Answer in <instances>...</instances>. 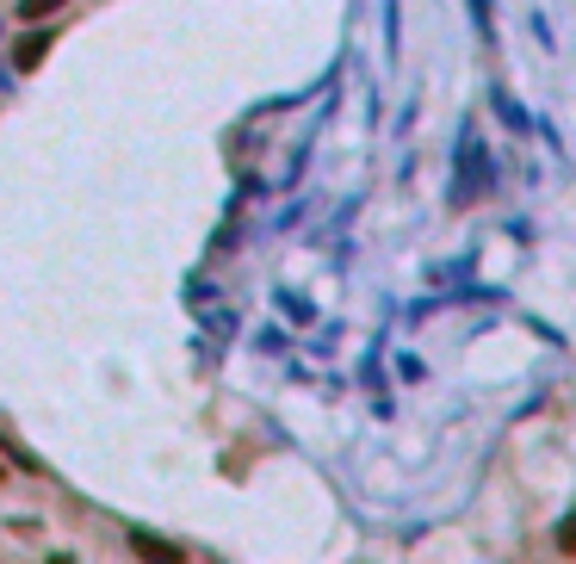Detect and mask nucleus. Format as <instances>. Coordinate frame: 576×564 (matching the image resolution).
Segmentation results:
<instances>
[{
    "label": "nucleus",
    "mask_w": 576,
    "mask_h": 564,
    "mask_svg": "<svg viewBox=\"0 0 576 564\" xmlns=\"http://www.w3.org/2000/svg\"><path fill=\"white\" fill-rule=\"evenodd\" d=\"M50 7H56V0H19V13H25V19H44Z\"/></svg>",
    "instance_id": "obj_4"
},
{
    "label": "nucleus",
    "mask_w": 576,
    "mask_h": 564,
    "mask_svg": "<svg viewBox=\"0 0 576 564\" xmlns=\"http://www.w3.org/2000/svg\"><path fill=\"white\" fill-rule=\"evenodd\" d=\"M50 56V32H32V38H19V50H13V63L19 69H38Z\"/></svg>",
    "instance_id": "obj_1"
},
{
    "label": "nucleus",
    "mask_w": 576,
    "mask_h": 564,
    "mask_svg": "<svg viewBox=\"0 0 576 564\" xmlns=\"http://www.w3.org/2000/svg\"><path fill=\"white\" fill-rule=\"evenodd\" d=\"M130 546H137L143 558H156V564H174V558H180V552H174L168 540H156V533H130Z\"/></svg>",
    "instance_id": "obj_2"
},
{
    "label": "nucleus",
    "mask_w": 576,
    "mask_h": 564,
    "mask_svg": "<svg viewBox=\"0 0 576 564\" xmlns=\"http://www.w3.org/2000/svg\"><path fill=\"white\" fill-rule=\"evenodd\" d=\"M558 552H576V509L558 521Z\"/></svg>",
    "instance_id": "obj_3"
}]
</instances>
